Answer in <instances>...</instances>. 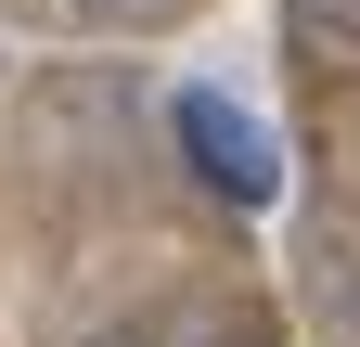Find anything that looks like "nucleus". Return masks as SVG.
<instances>
[{
	"label": "nucleus",
	"mask_w": 360,
	"mask_h": 347,
	"mask_svg": "<svg viewBox=\"0 0 360 347\" xmlns=\"http://www.w3.org/2000/svg\"><path fill=\"white\" fill-rule=\"evenodd\" d=\"M167 129H180V167H193L219 206H270V193H283V155H270V129H257L232 91H206V77H193V91L167 103Z\"/></svg>",
	"instance_id": "nucleus-1"
},
{
	"label": "nucleus",
	"mask_w": 360,
	"mask_h": 347,
	"mask_svg": "<svg viewBox=\"0 0 360 347\" xmlns=\"http://www.w3.org/2000/svg\"><path fill=\"white\" fill-rule=\"evenodd\" d=\"M283 13H296L309 39H335V52H360V0H283Z\"/></svg>",
	"instance_id": "nucleus-2"
},
{
	"label": "nucleus",
	"mask_w": 360,
	"mask_h": 347,
	"mask_svg": "<svg viewBox=\"0 0 360 347\" xmlns=\"http://www.w3.org/2000/svg\"><path fill=\"white\" fill-rule=\"evenodd\" d=\"M77 13H103V26H155V13H180V0H77Z\"/></svg>",
	"instance_id": "nucleus-3"
}]
</instances>
